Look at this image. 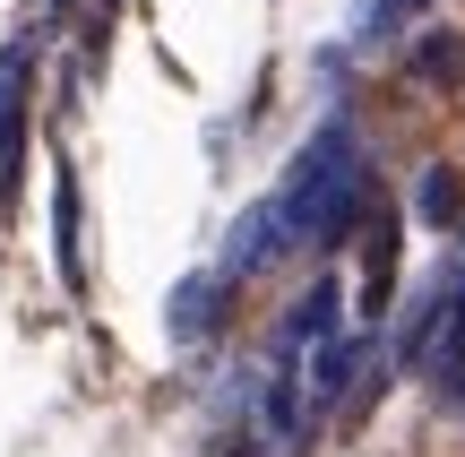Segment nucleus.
I'll return each instance as SVG.
<instances>
[{
  "label": "nucleus",
  "instance_id": "423d86ee",
  "mask_svg": "<svg viewBox=\"0 0 465 457\" xmlns=\"http://www.w3.org/2000/svg\"><path fill=\"white\" fill-rule=\"evenodd\" d=\"M422 0H362V9H353V44H388V26H405V17H414Z\"/></svg>",
  "mask_w": 465,
  "mask_h": 457
},
{
  "label": "nucleus",
  "instance_id": "7ed1b4c3",
  "mask_svg": "<svg viewBox=\"0 0 465 457\" xmlns=\"http://www.w3.org/2000/svg\"><path fill=\"white\" fill-rule=\"evenodd\" d=\"M26 78H35V52L0 44V190L17 182V147H26Z\"/></svg>",
  "mask_w": 465,
  "mask_h": 457
},
{
  "label": "nucleus",
  "instance_id": "20e7f679",
  "mask_svg": "<svg viewBox=\"0 0 465 457\" xmlns=\"http://www.w3.org/2000/svg\"><path fill=\"white\" fill-rule=\"evenodd\" d=\"M216 311H224V268L182 276V285H173V337H182V345L216 337Z\"/></svg>",
  "mask_w": 465,
  "mask_h": 457
},
{
  "label": "nucleus",
  "instance_id": "6e6552de",
  "mask_svg": "<svg viewBox=\"0 0 465 457\" xmlns=\"http://www.w3.org/2000/svg\"><path fill=\"white\" fill-rule=\"evenodd\" d=\"M414 69H422V78H457V69H465V44H457V35H431V44L414 52Z\"/></svg>",
  "mask_w": 465,
  "mask_h": 457
},
{
  "label": "nucleus",
  "instance_id": "f257e3e1",
  "mask_svg": "<svg viewBox=\"0 0 465 457\" xmlns=\"http://www.w3.org/2000/svg\"><path fill=\"white\" fill-rule=\"evenodd\" d=\"M267 199H276L284 242H293V251H311V242H336V233H345V224L362 216V138H353V121H319Z\"/></svg>",
  "mask_w": 465,
  "mask_h": 457
},
{
  "label": "nucleus",
  "instance_id": "f03ea898",
  "mask_svg": "<svg viewBox=\"0 0 465 457\" xmlns=\"http://www.w3.org/2000/svg\"><path fill=\"white\" fill-rule=\"evenodd\" d=\"M284 251H293V242H284V216H276V199H250L242 216H232V242H224V276H259V268H276Z\"/></svg>",
  "mask_w": 465,
  "mask_h": 457
},
{
  "label": "nucleus",
  "instance_id": "0eeeda50",
  "mask_svg": "<svg viewBox=\"0 0 465 457\" xmlns=\"http://www.w3.org/2000/svg\"><path fill=\"white\" fill-rule=\"evenodd\" d=\"M414 199H422V216H431V224H449V216H457V173H449V164H431Z\"/></svg>",
  "mask_w": 465,
  "mask_h": 457
},
{
  "label": "nucleus",
  "instance_id": "39448f33",
  "mask_svg": "<svg viewBox=\"0 0 465 457\" xmlns=\"http://www.w3.org/2000/svg\"><path fill=\"white\" fill-rule=\"evenodd\" d=\"M52 190H61V224H52V233H61V276H69V285H86V259H78V173L61 164V182H52Z\"/></svg>",
  "mask_w": 465,
  "mask_h": 457
}]
</instances>
